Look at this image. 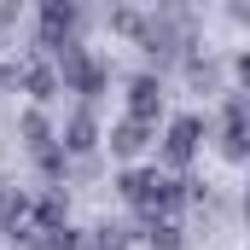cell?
<instances>
[{
    "label": "cell",
    "instance_id": "cell-12",
    "mask_svg": "<svg viewBox=\"0 0 250 250\" xmlns=\"http://www.w3.org/2000/svg\"><path fill=\"white\" fill-rule=\"evenodd\" d=\"M23 82H29V93H35V99H47V93L59 87V70H53V64H29V76H23Z\"/></svg>",
    "mask_w": 250,
    "mask_h": 250
},
{
    "label": "cell",
    "instance_id": "cell-14",
    "mask_svg": "<svg viewBox=\"0 0 250 250\" xmlns=\"http://www.w3.org/2000/svg\"><path fill=\"white\" fill-rule=\"evenodd\" d=\"M233 18H239V23H250V6H233Z\"/></svg>",
    "mask_w": 250,
    "mask_h": 250
},
{
    "label": "cell",
    "instance_id": "cell-1",
    "mask_svg": "<svg viewBox=\"0 0 250 250\" xmlns=\"http://www.w3.org/2000/svg\"><path fill=\"white\" fill-rule=\"evenodd\" d=\"M123 198L134 209H146V221L151 215H169L181 198H187V181H175V175H163V169H123Z\"/></svg>",
    "mask_w": 250,
    "mask_h": 250
},
{
    "label": "cell",
    "instance_id": "cell-6",
    "mask_svg": "<svg viewBox=\"0 0 250 250\" xmlns=\"http://www.w3.org/2000/svg\"><path fill=\"white\" fill-rule=\"evenodd\" d=\"M146 140H151V123H134V117H123V123L111 128V151H117V157L146 151Z\"/></svg>",
    "mask_w": 250,
    "mask_h": 250
},
{
    "label": "cell",
    "instance_id": "cell-7",
    "mask_svg": "<svg viewBox=\"0 0 250 250\" xmlns=\"http://www.w3.org/2000/svg\"><path fill=\"white\" fill-rule=\"evenodd\" d=\"M146 245H151V250H181L187 239H181L175 215H151V221H146Z\"/></svg>",
    "mask_w": 250,
    "mask_h": 250
},
{
    "label": "cell",
    "instance_id": "cell-13",
    "mask_svg": "<svg viewBox=\"0 0 250 250\" xmlns=\"http://www.w3.org/2000/svg\"><path fill=\"white\" fill-rule=\"evenodd\" d=\"M239 82H250V47L239 53Z\"/></svg>",
    "mask_w": 250,
    "mask_h": 250
},
{
    "label": "cell",
    "instance_id": "cell-10",
    "mask_svg": "<svg viewBox=\"0 0 250 250\" xmlns=\"http://www.w3.org/2000/svg\"><path fill=\"white\" fill-rule=\"evenodd\" d=\"M35 163H41V175H47V181H59L64 169H70V151H64L59 140H53V146H47V151H35Z\"/></svg>",
    "mask_w": 250,
    "mask_h": 250
},
{
    "label": "cell",
    "instance_id": "cell-15",
    "mask_svg": "<svg viewBox=\"0 0 250 250\" xmlns=\"http://www.w3.org/2000/svg\"><path fill=\"white\" fill-rule=\"evenodd\" d=\"M245 215H250V192H245Z\"/></svg>",
    "mask_w": 250,
    "mask_h": 250
},
{
    "label": "cell",
    "instance_id": "cell-8",
    "mask_svg": "<svg viewBox=\"0 0 250 250\" xmlns=\"http://www.w3.org/2000/svg\"><path fill=\"white\" fill-rule=\"evenodd\" d=\"M18 134L29 140V151H47V146H53V123H47V111H23V117H18Z\"/></svg>",
    "mask_w": 250,
    "mask_h": 250
},
{
    "label": "cell",
    "instance_id": "cell-4",
    "mask_svg": "<svg viewBox=\"0 0 250 250\" xmlns=\"http://www.w3.org/2000/svg\"><path fill=\"white\" fill-rule=\"evenodd\" d=\"M59 146H64V151H93V146H99V123H93V111H87V105H76V111L64 117Z\"/></svg>",
    "mask_w": 250,
    "mask_h": 250
},
{
    "label": "cell",
    "instance_id": "cell-2",
    "mask_svg": "<svg viewBox=\"0 0 250 250\" xmlns=\"http://www.w3.org/2000/svg\"><path fill=\"white\" fill-rule=\"evenodd\" d=\"M140 47L151 53V64H175L192 47V12H157L140 18Z\"/></svg>",
    "mask_w": 250,
    "mask_h": 250
},
{
    "label": "cell",
    "instance_id": "cell-5",
    "mask_svg": "<svg viewBox=\"0 0 250 250\" xmlns=\"http://www.w3.org/2000/svg\"><path fill=\"white\" fill-rule=\"evenodd\" d=\"M163 111V87H157V76H134L128 82V117L134 123H151Z\"/></svg>",
    "mask_w": 250,
    "mask_h": 250
},
{
    "label": "cell",
    "instance_id": "cell-3",
    "mask_svg": "<svg viewBox=\"0 0 250 250\" xmlns=\"http://www.w3.org/2000/svg\"><path fill=\"white\" fill-rule=\"evenodd\" d=\"M198 134H204V123H198V117H175V123H169V134H163V163L187 169L192 151H198Z\"/></svg>",
    "mask_w": 250,
    "mask_h": 250
},
{
    "label": "cell",
    "instance_id": "cell-9",
    "mask_svg": "<svg viewBox=\"0 0 250 250\" xmlns=\"http://www.w3.org/2000/svg\"><path fill=\"white\" fill-rule=\"evenodd\" d=\"M123 245H128V233H123V227H111V221H99V227L87 233V245H82V250H123Z\"/></svg>",
    "mask_w": 250,
    "mask_h": 250
},
{
    "label": "cell",
    "instance_id": "cell-11",
    "mask_svg": "<svg viewBox=\"0 0 250 250\" xmlns=\"http://www.w3.org/2000/svg\"><path fill=\"white\" fill-rule=\"evenodd\" d=\"M187 76L198 82V87H215V82H221V64H215V59H198V53H187Z\"/></svg>",
    "mask_w": 250,
    "mask_h": 250
}]
</instances>
